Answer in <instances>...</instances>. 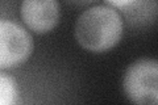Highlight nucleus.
I'll use <instances>...</instances> for the list:
<instances>
[{
	"label": "nucleus",
	"instance_id": "f257e3e1",
	"mask_svg": "<svg viewBox=\"0 0 158 105\" xmlns=\"http://www.w3.org/2000/svg\"><path fill=\"white\" fill-rule=\"evenodd\" d=\"M123 17L110 6H96L86 9L75 22V38L83 49L92 53L107 51L123 37Z\"/></svg>",
	"mask_w": 158,
	"mask_h": 105
},
{
	"label": "nucleus",
	"instance_id": "f03ea898",
	"mask_svg": "<svg viewBox=\"0 0 158 105\" xmlns=\"http://www.w3.org/2000/svg\"><path fill=\"white\" fill-rule=\"evenodd\" d=\"M125 96L135 104L158 105V61L141 58L125 70L123 76Z\"/></svg>",
	"mask_w": 158,
	"mask_h": 105
},
{
	"label": "nucleus",
	"instance_id": "7ed1b4c3",
	"mask_svg": "<svg viewBox=\"0 0 158 105\" xmlns=\"http://www.w3.org/2000/svg\"><path fill=\"white\" fill-rule=\"evenodd\" d=\"M33 39L25 29L8 20L0 21V68H16L31 57Z\"/></svg>",
	"mask_w": 158,
	"mask_h": 105
},
{
	"label": "nucleus",
	"instance_id": "20e7f679",
	"mask_svg": "<svg viewBox=\"0 0 158 105\" xmlns=\"http://www.w3.org/2000/svg\"><path fill=\"white\" fill-rule=\"evenodd\" d=\"M20 12L28 29L37 34L53 30L59 21L58 0H23Z\"/></svg>",
	"mask_w": 158,
	"mask_h": 105
},
{
	"label": "nucleus",
	"instance_id": "39448f33",
	"mask_svg": "<svg viewBox=\"0 0 158 105\" xmlns=\"http://www.w3.org/2000/svg\"><path fill=\"white\" fill-rule=\"evenodd\" d=\"M17 101V89L13 78L6 72L0 74V103L3 105H13Z\"/></svg>",
	"mask_w": 158,
	"mask_h": 105
},
{
	"label": "nucleus",
	"instance_id": "423d86ee",
	"mask_svg": "<svg viewBox=\"0 0 158 105\" xmlns=\"http://www.w3.org/2000/svg\"><path fill=\"white\" fill-rule=\"evenodd\" d=\"M110 7L115 8V9H121V11H125V9L131 8L133 4H135L137 0H104Z\"/></svg>",
	"mask_w": 158,
	"mask_h": 105
},
{
	"label": "nucleus",
	"instance_id": "0eeeda50",
	"mask_svg": "<svg viewBox=\"0 0 158 105\" xmlns=\"http://www.w3.org/2000/svg\"><path fill=\"white\" fill-rule=\"evenodd\" d=\"M66 2L70 4H74V6H88L94 0H66Z\"/></svg>",
	"mask_w": 158,
	"mask_h": 105
}]
</instances>
